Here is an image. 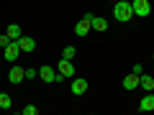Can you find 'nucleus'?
I'll return each mask as SVG.
<instances>
[{"label": "nucleus", "instance_id": "nucleus-13", "mask_svg": "<svg viewBox=\"0 0 154 115\" xmlns=\"http://www.w3.org/2000/svg\"><path fill=\"white\" fill-rule=\"evenodd\" d=\"M90 23H93L95 31H108V21H105V18H95L93 16V21H90Z\"/></svg>", "mask_w": 154, "mask_h": 115}, {"label": "nucleus", "instance_id": "nucleus-15", "mask_svg": "<svg viewBox=\"0 0 154 115\" xmlns=\"http://www.w3.org/2000/svg\"><path fill=\"white\" fill-rule=\"evenodd\" d=\"M11 95L8 92H0V110H11Z\"/></svg>", "mask_w": 154, "mask_h": 115}, {"label": "nucleus", "instance_id": "nucleus-4", "mask_svg": "<svg viewBox=\"0 0 154 115\" xmlns=\"http://www.w3.org/2000/svg\"><path fill=\"white\" fill-rule=\"evenodd\" d=\"M131 5H134V16H139V18H146L149 13H152V5H149V0H134Z\"/></svg>", "mask_w": 154, "mask_h": 115}, {"label": "nucleus", "instance_id": "nucleus-14", "mask_svg": "<svg viewBox=\"0 0 154 115\" xmlns=\"http://www.w3.org/2000/svg\"><path fill=\"white\" fill-rule=\"evenodd\" d=\"M8 36H11V41H18V38H21L23 36V33H21V26H16V23H13V26H8Z\"/></svg>", "mask_w": 154, "mask_h": 115}, {"label": "nucleus", "instance_id": "nucleus-16", "mask_svg": "<svg viewBox=\"0 0 154 115\" xmlns=\"http://www.w3.org/2000/svg\"><path fill=\"white\" fill-rule=\"evenodd\" d=\"M75 54H77V49H75V46H67V49L62 51V56H64V59H75Z\"/></svg>", "mask_w": 154, "mask_h": 115}, {"label": "nucleus", "instance_id": "nucleus-10", "mask_svg": "<svg viewBox=\"0 0 154 115\" xmlns=\"http://www.w3.org/2000/svg\"><path fill=\"white\" fill-rule=\"evenodd\" d=\"M8 79H11L13 84H18V82H23V79H26V72H23L21 66H13L11 74H8Z\"/></svg>", "mask_w": 154, "mask_h": 115}, {"label": "nucleus", "instance_id": "nucleus-5", "mask_svg": "<svg viewBox=\"0 0 154 115\" xmlns=\"http://www.w3.org/2000/svg\"><path fill=\"white\" fill-rule=\"evenodd\" d=\"M3 56H5L8 61H16L18 56H21V46H18V41H11V44L5 46V51H3Z\"/></svg>", "mask_w": 154, "mask_h": 115}, {"label": "nucleus", "instance_id": "nucleus-20", "mask_svg": "<svg viewBox=\"0 0 154 115\" xmlns=\"http://www.w3.org/2000/svg\"><path fill=\"white\" fill-rule=\"evenodd\" d=\"M26 72V79H36V69H23Z\"/></svg>", "mask_w": 154, "mask_h": 115}, {"label": "nucleus", "instance_id": "nucleus-18", "mask_svg": "<svg viewBox=\"0 0 154 115\" xmlns=\"http://www.w3.org/2000/svg\"><path fill=\"white\" fill-rule=\"evenodd\" d=\"M23 115H36V105H26L23 108Z\"/></svg>", "mask_w": 154, "mask_h": 115}, {"label": "nucleus", "instance_id": "nucleus-3", "mask_svg": "<svg viewBox=\"0 0 154 115\" xmlns=\"http://www.w3.org/2000/svg\"><path fill=\"white\" fill-rule=\"evenodd\" d=\"M38 77L44 79V82H59V79H64V77L59 74V72H54V66H38Z\"/></svg>", "mask_w": 154, "mask_h": 115}, {"label": "nucleus", "instance_id": "nucleus-11", "mask_svg": "<svg viewBox=\"0 0 154 115\" xmlns=\"http://www.w3.org/2000/svg\"><path fill=\"white\" fill-rule=\"evenodd\" d=\"M139 87L146 90V92H152V90H154V79L149 74H141V77H139Z\"/></svg>", "mask_w": 154, "mask_h": 115}, {"label": "nucleus", "instance_id": "nucleus-8", "mask_svg": "<svg viewBox=\"0 0 154 115\" xmlns=\"http://www.w3.org/2000/svg\"><path fill=\"white\" fill-rule=\"evenodd\" d=\"M18 46H21V51H26V54H28V51L36 49V41H33L31 36H21V38H18Z\"/></svg>", "mask_w": 154, "mask_h": 115}, {"label": "nucleus", "instance_id": "nucleus-17", "mask_svg": "<svg viewBox=\"0 0 154 115\" xmlns=\"http://www.w3.org/2000/svg\"><path fill=\"white\" fill-rule=\"evenodd\" d=\"M8 44H11V36H8V33H0V46H3V49H5Z\"/></svg>", "mask_w": 154, "mask_h": 115}, {"label": "nucleus", "instance_id": "nucleus-19", "mask_svg": "<svg viewBox=\"0 0 154 115\" xmlns=\"http://www.w3.org/2000/svg\"><path fill=\"white\" fill-rule=\"evenodd\" d=\"M131 72H134V74H139V77H141V74H144V66H141V64H134V66H131Z\"/></svg>", "mask_w": 154, "mask_h": 115}, {"label": "nucleus", "instance_id": "nucleus-9", "mask_svg": "<svg viewBox=\"0 0 154 115\" xmlns=\"http://www.w3.org/2000/svg\"><path fill=\"white\" fill-rule=\"evenodd\" d=\"M139 110H141V113H152L154 110V95L152 92H149L144 100H139Z\"/></svg>", "mask_w": 154, "mask_h": 115}, {"label": "nucleus", "instance_id": "nucleus-6", "mask_svg": "<svg viewBox=\"0 0 154 115\" xmlns=\"http://www.w3.org/2000/svg\"><path fill=\"white\" fill-rule=\"evenodd\" d=\"M57 66H59V74L62 77H75V64H72V59H64V56H62V61Z\"/></svg>", "mask_w": 154, "mask_h": 115}, {"label": "nucleus", "instance_id": "nucleus-12", "mask_svg": "<svg viewBox=\"0 0 154 115\" xmlns=\"http://www.w3.org/2000/svg\"><path fill=\"white\" fill-rule=\"evenodd\" d=\"M123 87H126V90H136L139 87V74H134V72H131L128 77H123Z\"/></svg>", "mask_w": 154, "mask_h": 115}, {"label": "nucleus", "instance_id": "nucleus-1", "mask_svg": "<svg viewBox=\"0 0 154 115\" xmlns=\"http://www.w3.org/2000/svg\"><path fill=\"white\" fill-rule=\"evenodd\" d=\"M113 16L118 18L121 23L131 21V18H134V5H131V3H126V0H118V3H116V8H113Z\"/></svg>", "mask_w": 154, "mask_h": 115}, {"label": "nucleus", "instance_id": "nucleus-7", "mask_svg": "<svg viewBox=\"0 0 154 115\" xmlns=\"http://www.w3.org/2000/svg\"><path fill=\"white\" fill-rule=\"evenodd\" d=\"M72 95H85L88 92V79H82V77H77L75 82H72Z\"/></svg>", "mask_w": 154, "mask_h": 115}, {"label": "nucleus", "instance_id": "nucleus-2", "mask_svg": "<svg viewBox=\"0 0 154 115\" xmlns=\"http://www.w3.org/2000/svg\"><path fill=\"white\" fill-rule=\"evenodd\" d=\"M90 21H93V13H85V16L77 21V26H75L77 36H88V33H90V28H93V23H90Z\"/></svg>", "mask_w": 154, "mask_h": 115}]
</instances>
